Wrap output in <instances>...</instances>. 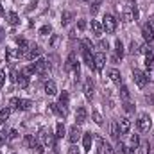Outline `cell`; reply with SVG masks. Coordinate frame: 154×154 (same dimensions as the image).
I'll return each mask as SVG.
<instances>
[{
    "label": "cell",
    "instance_id": "cell-42",
    "mask_svg": "<svg viewBox=\"0 0 154 154\" xmlns=\"http://www.w3.org/2000/svg\"><path fill=\"white\" fill-rule=\"evenodd\" d=\"M151 65H154V54L152 52L145 54V66H151Z\"/></svg>",
    "mask_w": 154,
    "mask_h": 154
},
{
    "label": "cell",
    "instance_id": "cell-49",
    "mask_svg": "<svg viewBox=\"0 0 154 154\" xmlns=\"http://www.w3.org/2000/svg\"><path fill=\"white\" fill-rule=\"evenodd\" d=\"M68 154H81V152H79V149H77L75 143H72V145L68 147Z\"/></svg>",
    "mask_w": 154,
    "mask_h": 154
},
{
    "label": "cell",
    "instance_id": "cell-38",
    "mask_svg": "<svg viewBox=\"0 0 154 154\" xmlns=\"http://www.w3.org/2000/svg\"><path fill=\"white\" fill-rule=\"evenodd\" d=\"M22 74H23V75H32V74H36V70H34V65L23 66V68H22Z\"/></svg>",
    "mask_w": 154,
    "mask_h": 154
},
{
    "label": "cell",
    "instance_id": "cell-40",
    "mask_svg": "<svg viewBox=\"0 0 154 154\" xmlns=\"http://www.w3.org/2000/svg\"><path fill=\"white\" fill-rule=\"evenodd\" d=\"M50 32H52V27H50V25H43V27L39 29V34H41V36H50Z\"/></svg>",
    "mask_w": 154,
    "mask_h": 154
},
{
    "label": "cell",
    "instance_id": "cell-27",
    "mask_svg": "<svg viewBox=\"0 0 154 154\" xmlns=\"http://www.w3.org/2000/svg\"><path fill=\"white\" fill-rule=\"evenodd\" d=\"M91 116H93V122H95L97 125H104V116H102V113H100L99 109H93Z\"/></svg>",
    "mask_w": 154,
    "mask_h": 154
},
{
    "label": "cell",
    "instance_id": "cell-34",
    "mask_svg": "<svg viewBox=\"0 0 154 154\" xmlns=\"http://www.w3.org/2000/svg\"><path fill=\"white\" fill-rule=\"evenodd\" d=\"M9 116H11V108H4V109H0V122H5Z\"/></svg>",
    "mask_w": 154,
    "mask_h": 154
},
{
    "label": "cell",
    "instance_id": "cell-10",
    "mask_svg": "<svg viewBox=\"0 0 154 154\" xmlns=\"http://www.w3.org/2000/svg\"><path fill=\"white\" fill-rule=\"evenodd\" d=\"M116 124H118L120 134H127V133L131 131V120H129V118H125V116H124V118H120Z\"/></svg>",
    "mask_w": 154,
    "mask_h": 154
},
{
    "label": "cell",
    "instance_id": "cell-20",
    "mask_svg": "<svg viewBox=\"0 0 154 154\" xmlns=\"http://www.w3.org/2000/svg\"><path fill=\"white\" fill-rule=\"evenodd\" d=\"M91 31H93V34H95L97 38H100V36H102V32H104L102 23H100V22H97V20H91Z\"/></svg>",
    "mask_w": 154,
    "mask_h": 154
},
{
    "label": "cell",
    "instance_id": "cell-35",
    "mask_svg": "<svg viewBox=\"0 0 154 154\" xmlns=\"http://www.w3.org/2000/svg\"><path fill=\"white\" fill-rule=\"evenodd\" d=\"M143 74H145V77H147V81H151V82H154V65H151V66H147V70H145Z\"/></svg>",
    "mask_w": 154,
    "mask_h": 154
},
{
    "label": "cell",
    "instance_id": "cell-52",
    "mask_svg": "<svg viewBox=\"0 0 154 154\" xmlns=\"http://www.w3.org/2000/svg\"><path fill=\"white\" fill-rule=\"evenodd\" d=\"M18 100H20L18 97H13V99H11V102H9V104H11V108H14V109H18Z\"/></svg>",
    "mask_w": 154,
    "mask_h": 154
},
{
    "label": "cell",
    "instance_id": "cell-24",
    "mask_svg": "<svg viewBox=\"0 0 154 154\" xmlns=\"http://www.w3.org/2000/svg\"><path fill=\"white\" fill-rule=\"evenodd\" d=\"M39 140L36 138V136H32V134H27L25 138H23V143L27 145V147H31V149H34V145L38 143Z\"/></svg>",
    "mask_w": 154,
    "mask_h": 154
},
{
    "label": "cell",
    "instance_id": "cell-53",
    "mask_svg": "<svg viewBox=\"0 0 154 154\" xmlns=\"http://www.w3.org/2000/svg\"><path fill=\"white\" fill-rule=\"evenodd\" d=\"M77 27H79V31H84V29H86V22H84V20H79V22H77Z\"/></svg>",
    "mask_w": 154,
    "mask_h": 154
},
{
    "label": "cell",
    "instance_id": "cell-54",
    "mask_svg": "<svg viewBox=\"0 0 154 154\" xmlns=\"http://www.w3.org/2000/svg\"><path fill=\"white\" fill-rule=\"evenodd\" d=\"M16 79H18V72H16V70H11V81L16 82Z\"/></svg>",
    "mask_w": 154,
    "mask_h": 154
},
{
    "label": "cell",
    "instance_id": "cell-37",
    "mask_svg": "<svg viewBox=\"0 0 154 154\" xmlns=\"http://www.w3.org/2000/svg\"><path fill=\"white\" fill-rule=\"evenodd\" d=\"M81 45H82V50H91V48H93V43H91V39H88V38L81 39Z\"/></svg>",
    "mask_w": 154,
    "mask_h": 154
},
{
    "label": "cell",
    "instance_id": "cell-16",
    "mask_svg": "<svg viewBox=\"0 0 154 154\" xmlns=\"http://www.w3.org/2000/svg\"><path fill=\"white\" fill-rule=\"evenodd\" d=\"M108 77H109L115 84H118V86L122 84V75H120V72H118L116 68H109V70H108Z\"/></svg>",
    "mask_w": 154,
    "mask_h": 154
},
{
    "label": "cell",
    "instance_id": "cell-61",
    "mask_svg": "<svg viewBox=\"0 0 154 154\" xmlns=\"http://www.w3.org/2000/svg\"><path fill=\"white\" fill-rule=\"evenodd\" d=\"M81 2H90V0H81Z\"/></svg>",
    "mask_w": 154,
    "mask_h": 154
},
{
    "label": "cell",
    "instance_id": "cell-4",
    "mask_svg": "<svg viewBox=\"0 0 154 154\" xmlns=\"http://www.w3.org/2000/svg\"><path fill=\"white\" fill-rule=\"evenodd\" d=\"M48 108L52 109V113H56V115L61 116V118H65V116L68 115V106H63L59 102H52V104H48Z\"/></svg>",
    "mask_w": 154,
    "mask_h": 154
},
{
    "label": "cell",
    "instance_id": "cell-60",
    "mask_svg": "<svg viewBox=\"0 0 154 154\" xmlns=\"http://www.w3.org/2000/svg\"><path fill=\"white\" fill-rule=\"evenodd\" d=\"M4 4H0V14H4V7H2Z\"/></svg>",
    "mask_w": 154,
    "mask_h": 154
},
{
    "label": "cell",
    "instance_id": "cell-14",
    "mask_svg": "<svg viewBox=\"0 0 154 154\" xmlns=\"http://www.w3.org/2000/svg\"><path fill=\"white\" fill-rule=\"evenodd\" d=\"M7 57L9 59H20V57H23L25 56V52L22 50V48H7Z\"/></svg>",
    "mask_w": 154,
    "mask_h": 154
},
{
    "label": "cell",
    "instance_id": "cell-28",
    "mask_svg": "<svg viewBox=\"0 0 154 154\" xmlns=\"http://www.w3.org/2000/svg\"><path fill=\"white\" fill-rule=\"evenodd\" d=\"M16 43H18V48H22L23 52H25V50L31 47V43H29L25 38H22V36H18V38H16Z\"/></svg>",
    "mask_w": 154,
    "mask_h": 154
},
{
    "label": "cell",
    "instance_id": "cell-48",
    "mask_svg": "<svg viewBox=\"0 0 154 154\" xmlns=\"http://www.w3.org/2000/svg\"><path fill=\"white\" fill-rule=\"evenodd\" d=\"M16 138H18V131H16V129H11V131H9V134H7V140H11V142H13V140H16Z\"/></svg>",
    "mask_w": 154,
    "mask_h": 154
},
{
    "label": "cell",
    "instance_id": "cell-63",
    "mask_svg": "<svg viewBox=\"0 0 154 154\" xmlns=\"http://www.w3.org/2000/svg\"><path fill=\"white\" fill-rule=\"evenodd\" d=\"M0 154H2V152H0Z\"/></svg>",
    "mask_w": 154,
    "mask_h": 154
},
{
    "label": "cell",
    "instance_id": "cell-19",
    "mask_svg": "<svg viewBox=\"0 0 154 154\" xmlns=\"http://www.w3.org/2000/svg\"><path fill=\"white\" fill-rule=\"evenodd\" d=\"M122 56H124V43H122L120 39H116L115 41V57H113V61L122 59Z\"/></svg>",
    "mask_w": 154,
    "mask_h": 154
},
{
    "label": "cell",
    "instance_id": "cell-55",
    "mask_svg": "<svg viewBox=\"0 0 154 154\" xmlns=\"http://www.w3.org/2000/svg\"><path fill=\"white\" fill-rule=\"evenodd\" d=\"M5 82V75H4V72L0 70V84H4Z\"/></svg>",
    "mask_w": 154,
    "mask_h": 154
},
{
    "label": "cell",
    "instance_id": "cell-30",
    "mask_svg": "<svg viewBox=\"0 0 154 154\" xmlns=\"http://www.w3.org/2000/svg\"><path fill=\"white\" fill-rule=\"evenodd\" d=\"M65 134H66V129H65V124H63V122H59V124L56 125V136H57V138H63Z\"/></svg>",
    "mask_w": 154,
    "mask_h": 154
},
{
    "label": "cell",
    "instance_id": "cell-44",
    "mask_svg": "<svg viewBox=\"0 0 154 154\" xmlns=\"http://www.w3.org/2000/svg\"><path fill=\"white\" fill-rule=\"evenodd\" d=\"M142 154H151V143L149 142H143L142 143Z\"/></svg>",
    "mask_w": 154,
    "mask_h": 154
},
{
    "label": "cell",
    "instance_id": "cell-43",
    "mask_svg": "<svg viewBox=\"0 0 154 154\" xmlns=\"http://www.w3.org/2000/svg\"><path fill=\"white\" fill-rule=\"evenodd\" d=\"M32 151H34L36 154H43V152H45V145H43L41 142H38V143L34 145V149H32Z\"/></svg>",
    "mask_w": 154,
    "mask_h": 154
},
{
    "label": "cell",
    "instance_id": "cell-62",
    "mask_svg": "<svg viewBox=\"0 0 154 154\" xmlns=\"http://www.w3.org/2000/svg\"><path fill=\"white\" fill-rule=\"evenodd\" d=\"M97 154H100V152H97Z\"/></svg>",
    "mask_w": 154,
    "mask_h": 154
},
{
    "label": "cell",
    "instance_id": "cell-25",
    "mask_svg": "<svg viewBox=\"0 0 154 154\" xmlns=\"http://www.w3.org/2000/svg\"><path fill=\"white\" fill-rule=\"evenodd\" d=\"M72 20H74V13H72V11H65V13L61 14V23H63V25H68Z\"/></svg>",
    "mask_w": 154,
    "mask_h": 154
},
{
    "label": "cell",
    "instance_id": "cell-12",
    "mask_svg": "<svg viewBox=\"0 0 154 154\" xmlns=\"http://www.w3.org/2000/svg\"><path fill=\"white\" fill-rule=\"evenodd\" d=\"M122 18H124V22H134V18H133V2H127L125 4L124 13H122Z\"/></svg>",
    "mask_w": 154,
    "mask_h": 154
},
{
    "label": "cell",
    "instance_id": "cell-57",
    "mask_svg": "<svg viewBox=\"0 0 154 154\" xmlns=\"http://www.w3.org/2000/svg\"><path fill=\"white\" fill-rule=\"evenodd\" d=\"M5 38V31H4V29H2V27H0V41H2V39Z\"/></svg>",
    "mask_w": 154,
    "mask_h": 154
},
{
    "label": "cell",
    "instance_id": "cell-23",
    "mask_svg": "<svg viewBox=\"0 0 154 154\" xmlns=\"http://www.w3.org/2000/svg\"><path fill=\"white\" fill-rule=\"evenodd\" d=\"M7 23H9L11 27H16V25L20 23L18 14H16V13H13V11H11V13H7Z\"/></svg>",
    "mask_w": 154,
    "mask_h": 154
},
{
    "label": "cell",
    "instance_id": "cell-46",
    "mask_svg": "<svg viewBox=\"0 0 154 154\" xmlns=\"http://www.w3.org/2000/svg\"><path fill=\"white\" fill-rule=\"evenodd\" d=\"M115 151H116V152H120V154H125V145H124L120 140L116 142V149H115Z\"/></svg>",
    "mask_w": 154,
    "mask_h": 154
},
{
    "label": "cell",
    "instance_id": "cell-59",
    "mask_svg": "<svg viewBox=\"0 0 154 154\" xmlns=\"http://www.w3.org/2000/svg\"><path fill=\"white\" fill-rule=\"evenodd\" d=\"M147 23H149V25H151V29H152V31H154V18H151V20H149V22H147Z\"/></svg>",
    "mask_w": 154,
    "mask_h": 154
},
{
    "label": "cell",
    "instance_id": "cell-15",
    "mask_svg": "<svg viewBox=\"0 0 154 154\" xmlns=\"http://www.w3.org/2000/svg\"><path fill=\"white\" fill-rule=\"evenodd\" d=\"M82 61L86 66H90L91 70H95V65H93V56H91V50H82Z\"/></svg>",
    "mask_w": 154,
    "mask_h": 154
},
{
    "label": "cell",
    "instance_id": "cell-21",
    "mask_svg": "<svg viewBox=\"0 0 154 154\" xmlns=\"http://www.w3.org/2000/svg\"><path fill=\"white\" fill-rule=\"evenodd\" d=\"M45 93L47 95H56L57 93V86H56L54 81H47L45 82Z\"/></svg>",
    "mask_w": 154,
    "mask_h": 154
},
{
    "label": "cell",
    "instance_id": "cell-56",
    "mask_svg": "<svg viewBox=\"0 0 154 154\" xmlns=\"http://www.w3.org/2000/svg\"><path fill=\"white\" fill-rule=\"evenodd\" d=\"M125 154H134V149L133 147H125Z\"/></svg>",
    "mask_w": 154,
    "mask_h": 154
},
{
    "label": "cell",
    "instance_id": "cell-13",
    "mask_svg": "<svg viewBox=\"0 0 154 154\" xmlns=\"http://www.w3.org/2000/svg\"><path fill=\"white\" fill-rule=\"evenodd\" d=\"M142 36H143V39H145L147 43L154 41V31L151 29V25H149V23H145V25L142 27Z\"/></svg>",
    "mask_w": 154,
    "mask_h": 154
},
{
    "label": "cell",
    "instance_id": "cell-22",
    "mask_svg": "<svg viewBox=\"0 0 154 154\" xmlns=\"http://www.w3.org/2000/svg\"><path fill=\"white\" fill-rule=\"evenodd\" d=\"M109 134H111V138L118 142V134H120V129H118V124L116 122H111L109 124Z\"/></svg>",
    "mask_w": 154,
    "mask_h": 154
},
{
    "label": "cell",
    "instance_id": "cell-9",
    "mask_svg": "<svg viewBox=\"0 0 154 154\" xmlns=\"http://www.w3.org/2000/svg\"><path fill=\"white\" fill-rule=\"evenodd\" d=\"M81 129H79V125H72L70 127V131H68V140H70V143H77L79 142V138H81Z\"/></svg>",
    "mask_w": 154,
    "mask_h": 154
},
{
    "label": "cell",
    "instance_id": "cell-18",
    "mask_svg": "<svg viewBox=\"0 0 154 154\" xmlns=\"http://www.w3.org/2000/svg\"><path fill=\"white\" fill-rule=\"evenodd\" d=\"M91 143H93V133H84L82 134V147H84V151H90Z\"/></svg>",
    "mask_w": 154,
    "mask_h": 154
},
{
    "label": "cell",
    "instance_id": "cell-45",
    "mask_svg": "<svg viewBox=\"0 0 154 154\" xmlns=\"http://www.w3.org/2000/svg\"><path fill=\"white\" fill-rule=\"evenodd\" d=\"M99 48H100V52H104V50L109 48V43H108L106 39H100V41H99Z\"/></svg>",
    "mask_w": 154,
    "mask_h": 154
},
{
    "label": "cell",
    "instance_id": "cell-7",
    "mask_svg": "<svg viewBox=\"0 0 154 154\" xmlns=\"http://www.w3.org/2000/svg\"><path fill=\"white\" fill-rule=\"evenodd\" d=\"M133 79H134V82H136V86H140V88H145V84H147V77L145 74L142 72V70H133Z\"/></svg>",
    "mask_w": 154,
    "mask_h": 154
},
{
    "label": "cell",
    "instance_id": "cell-3",
    "mask_svg": "<svg viewBox=\"0 0 154 154\" xmlns=\"http://www.w3.org/2000/svg\"><path fill=\"white\" fill-rule=\"evenodd\" d=\"M39 56H41V48H39L38 45H31L27 50H25V59H29V61H36L39 59Z\"/></svg>",
    "mask_w": 154,
    "mask_h": 154
},
{
    "label": "cell",
    "instance_id": "cell-29",
    "mask_svg": "<svg viewBox=\"0 0 154 154\" xmlns=\"http://www.w3.org/2000/svg\"><path fill=\"white\" fill-rule=\"evenodd\" d=\"M16 82H18V86H20V88H27V86H29V77L23 75V74H20L18 79H16Z\"/></svg>",
    "mask_w": 154,
    "mask_h": 154
},
{
    "label": "cell",
    "instance_id": "cell-41",
    "mask_svg": "<svg viewBox=\"0 0 154 154\" xmlns=\"http://www.w3.org/2000/svg\"><path fill=\"white\" fill-rule=\"evenodd\" d=\"M138 52H142V54H149V52H151V43H143L142 47H138Z\"/></svg>",
    "mask_w": 154,
    "mask_h": 154
},
{
    "label": "cell",
    "instance_id": "cell-6",
    "mask_svg": "<svg viewBox=\"0 0 154 154\" xmlns=\"http://www.w3.org/2000/svg\"><path fill=\"white\" fill-rule=\"evenodd\" d=\"M82 91H84V97H86L88 100H91V99H93V91H95V84H93V81H91V79H86V81H84V86H82Z\"/></svg>",
    "mask_w": 154,
    "mask_h": 154
},
{
    "label": "cell",
    "instance_id": "cell-8",
    "mask_svg": "<svg viewBox=\"0 0 154 154\" xmlns=\"http://www.w3.org/2000/svg\"><path fill=\"white\" fill-rule=\"evenodd\" d=\"M93 65H95V70H97V72H100V70L104 68V65H106V56H104V52H99V54L93 56Z\"/></svg>",
    "mask_w": 154,
    "mask_h": 154
},
{
    "label": "cell",
    "instance_id": "cell-58",
    "mask_svg": "<svg viewBox=\"0 0 154 154\" xmlns=\"http://www.w3.org/2000/svg\"><path fill=\"white\" fill-rule=\"evenodd\" d=\"M56 43H57V36H52V41H50V45H52V47H54V45H56Z\"/></svg>",
    "mask_w": 154,
    "mask_h": 154
},
{
    "label": "cell",
    "instance_id": "cell-36",
    "mask_svg": "<svg viewBox=\"0 0 154 154\" xmlns=\"http://www.w3.org/2000/svg\"><path fill=\"white\" fill-rule=\"evenodd\" d=\"M100 151H102L104 154H115V149H113V147H111V145H109L108 142H104V143H102Z\"/></svg>",
    "mask_w": 154,
    "mask_h": 154
},
{
    "label": "cell",
    "instance_id": "cell-50",
    "mask_svg": "<svg viewBox=\"0 0 154 154\" xmlns=\"http://www.w3.org/2000/svg\"><path fill=\"white\" fill-rule=\"evenodd\" d=\"M133 18H134V22L140 18V13H138V7H136V4H133Z\"/></svg>",
    "mask_w": 154,
    "mask_h": 154
},
{
    "label": "cell",
    "instance_id": "cell-39",
    "mask_svg": "<svg viewBox=\"0 0 154 154\" xmlns=\"http://www.w3.org/2000/svg\"><path fill=\"white\" fill-rule=\"evenodd\" d=\"M7 134H9V131H7V129H0V147L7 142Z\"/></svg>",
    "mask_w": 154,
    "mask_h": 154
},
{
    "label": "cell",
    "instance_id": "cell-32",
    "mask_svg": "<svg viewBox=\"0 0 154 154\" xmlns=\"http://www.w3.org/2000/svg\"><path fill=\"white\" fill-rule=\"evenodd\" d=\"M129 147H133V149H138V147H140V136H138V134H131Z\"/></svg>",
    "mask_w": 154,
    "mask_h": 154
},
{
    "label": "cell",
    "instance_id": "cell-2",
    "mask_svg": "<svg viewBox=\"0 0 154 154\" xmlns=\"http://www.w3.org/2000/svg\"><path fill=\"white\" fill-rule=\"evenodd\" d=\"M102 29L108 34H113L116 31V20L113 14H104V18H102Z\"/></svg>",
    "mask_w": 154,
    "mask_h": 154
},
{
    "label": "cell",
    "instance_id": "cell-47",
    "mask_svg": "<svg viewBox=\"0 0 154 154\" xmlns=\"http://www.w3.org/2000/svg\"><path fill=\"white\" fill-rule=\"evenodd\" d=\"M138 52V43L136 41H131V45H129V54H136Z\"/></svg>",
    "mask_w": 154,
    "mask_h": 154
},
{
    "label": "cell",
    "instance_id": "cell-5",
    "mask_svg": "<svg viewBox=\"0 0 154 154\" xmlns=\"http://www.w3.org/2000/svg\"><path fill=\"white\" fill-rule=\"evenodd\" d=\"M70 70H79V61H77V56L75 52H70V56H68V59H66V63H65V72H70Z\"/></svg>",
    "mask_w": 154,
    "mask_h": 154
},
{
    "label": "cell",
    "instance_id": "cell-33",
    "mask_svg": "<svg viewBox=\"0 0 154 154\" xmlns=\"http://www.w3.org/2000/svg\"><path fill=\"white\" fill-rule=\"evenodd\" d=\"M68 100H70V95H68V91H63V93H59V104H63V106H68Z\"/></svg>",
    "mask_w": 154,
    "mask_h": 154
},
{
    "label": "cell",
    "instance_id": "cell-51",
    "mask_svg": "<svg viewBox=\"0 0 154 154\" xmlns=\"http://www.w3.org/2000/svg\"><path fill=\"white\" fill-rule=\"evenodd\" d=\"M124 109H125L127 113H133V111H134V108H133L131 102H124Z\"/></svg>",
    "mask_w": 154,
    "mask_h": 154
},
{
    "label": "cell",
    "instance_id": "cell-11",
    "mask_svg": "<svg viewBox=\"0 0 154 154\" xmlns=\"http://www.w3.org/2000/svg\"><path fill=\"white\" fill-rule=\"evenodd\" d=\"M32 65H34L36 74H39V75H45V72H47V68H48V63H47L45 59H36Z\"/></svg>",
    "mask_w": 154,
    "mask_h": 154
},
{
    "label": "cell",
    "instance_id": "cell-31",
    "mask_svg": "<svg viewBox=\"0 0 154 154\" xmlns=\"http://www.w3.org/2000/svg\"><path fill=\"white\" fill-rule=\"evenodd\" d=\"M120 97H122L124 100H129V97H131V93H129V88H127L125 84H120Z\"/></svg>",
    "mask_w": 154,
    "mask_h": 154
},
{
    "label": "cell",
    "instance_id": "cell-17",
    "mask_svg": "<svg viewBox=\"0 0 154 154\" xmlns=\"http://www.w3.org/2000/svg\"><path fill=\"white\" fill-rule=\"evenodd\" d=\"M86 118H88V111H86V108H77V111H75L77 125H79V124H84Z\"/></svg>",
    "mask_w": 154,
    "mask_h": 154
},
{
    "label": "cell",
    "instance_id": "cell-26",
    "mask_svg": "<svg viewBox=\"0 0 154 154\" xmlns=\"http://www.w3.org/2000/svg\"><path fill=\"white\" fill-rule=\"evenodd\" d=\"M31 106H32V102H31L29 99H20V100H18V109H22V111L31 109Z\"/></svg>",
    "mask_w": 154,
    "mask_h": 154
},
{
    "label": "cell",
    "instance_id": "cell-1",
    "mask_svg": "<svg viewBox=\"0 0 154 154\" xmlns=\"http://www.w3.org/2000/svg\"><path fill=\"white\" fill-rule=\"evenodd\" d=\"M136 127H138V131H142V133H149V131H151V127H152V120H151L149 113H142V115L138 116V120H136Z\"/></svg>",
    "mask_w": 154,
    "mask_h": 154
}]
</instances>
